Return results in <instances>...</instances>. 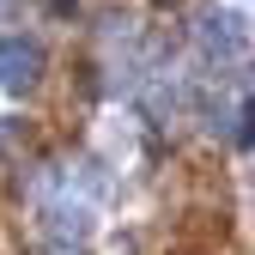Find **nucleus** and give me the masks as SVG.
Returning a JSON list of instances; mask_svg holds the SVG:
<instances>
[{"label":"nucleus","mask_w":255,"mask_h":255,"mask_svg":"<svg viewBox=\"0 0 255 255\" xmlns=\"http://www.w3.org/2000/svg\"><path fill=\"white\" fill-rule=\"evenodd\" d=\"M0 6H6V0H0Z\"/></svg>","instance_id":"nucleus-5"},{"label":"nucleus","mask_w":255,"mask_h":255,"mask_svg":"<svg viewBox=\"0 0 255 255\" xmlns=\"http://www.w3.org/2000/svg\"><path fill=\"white\" fill-rule=\"evenodd\" d=\"M195 49H201L207 67L243 61V49H249V18L231 12V6H207V12H195Z\"/></svg>","instance_id":"nucleus-1"},{"label":"nucleus","mask_w":255,"mask_h":255,"mask_svg":"<svg viewBox=\"0 0 255 255\" xmlns=\"http://www.w3.org/2000/svg\"><path fill=\"white\" fill-rule=\"evenodd\" d=\"M12 134H18V122H6V116H0V146H12Z\"/></svg>","instance_id":"nucleus-4"},{"label":"nucleus","mask_w":255,"mask_h":255,"mask_svg":"<svg viewBox=\"0 0 255 255\" xmlns=\"http://www.w3.org/2000/svg\"><path fill=\"white\" fill-rule=\"evenodd\" d=\"M43 231H49L61 249L85 243V237H91V207H85V201H49V207H43Z\"/></svg>","instance_id":"nucleus-3"},{"label":"nucleus","mask_w":255,"mask_h":255,"mask_svg":"<svg viewBox=\"0 0 255 255\" xmlns=\"http://www.w3.org/2000/svg\"><path fill=\"white\" fill-rule=\"evenodd\" d=\"M43 67H49V55L37 37H24V30H12V37H0V91H37L43 85Z\"/></svg>","instance_id":"nucleus-2"}]
</instances>
